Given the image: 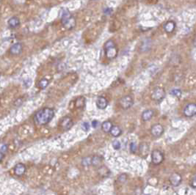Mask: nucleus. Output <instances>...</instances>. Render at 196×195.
<instances>
[{"instance_id": "obj_2", "label": "nucleus", "mask_w": 196, "mask_h": 195, "mask_svg": "<svg viewBox=\"0 0 196 195\" xmlns=\"http://www.w3.org/2000/svg\"><path fill=\"white\" fill-rule=\"evenodd\" d=\"M61 23L66 30H73L77 24L75 18L72 16L69 10L66 8L62 9L61 11Z\"/></svg>"}, {"instance_id": "obj_1", "label": "nucleus", "mask_w": 196, "mask_h": 195, "mask_svg": "<svg viewBox=\"0 0 196 195\" xmlns=\"http://www.w3.org/2000/svg\"><path fill=\"white\" fill-rule=\"evenodd\" d=\"M54 110L49 107L41 109L35 113L34 121L38 125H46L51 121L54 117Z\"/></svg>"}, {"instance_id": "obj_21", "label": "nucleus", "mask_w": 196, "mask_h": 195, "mask_svg": "<svg viewBox=\"0 0 196 195\" xmlns=\"http://www.w3.org/2000/svg\"><path fill=\"white\" fill-rule=\"evenodd\" d=\"M112 122L109 121V120H107V121H104L101 125V129L104 131V133H109L111 128L112 127Z\"/></svg>"}, {"instance_id": "obj_28", "label": "nucleus", "mask_w": 196, "mask_h": 195, "mask_svg": "<svg viewBox=\"0 0 196 195\" xmlns=\"http://www.w3.org/2000/svg\"><path fill=\"white\" fill-rule=\"evenodd\" d=\"M137 150V147L135 142H132L130 144V150L132 153H136Z\"/></svg>"}, {"instance_id": "obj_6", "label": "nucleus", "mask_w": 196, "mask_h": 195, "mask_svg": "<svg viewBox=\"0 0 196 195\" xmlns=\"http://www.w3.org/2000/svg\"><path fill=\"white\" fill-rule=\"evenodd\" d=\"M119 103L121 108L124 109H129L133 106L134 99L129 95H127V96H125L121 98Z\"/></svg>"}, {"instance_id": "obj_24", "label": "nucleus", "mask_w": 196, "mask_h": 195, "mask_svg": "<svg viewBox=\"0 0 196 195\" xmlns=\"http://www.w3.org/2000/svg\"><path fill=\"white\" fill-rule=\"evenodd\" d=\"M48 84H49V81H48L47 78H41V79L38 82V87L40 89L43 90V89L46 88V87H48Z\"/></svg>"}, {"instance_id": "obj_34", "label": "nucleus", "mask_w": 196, "mask_h": 195, "mask_svg": "<svg viewBox=\"0 0 196 195\" xmlns=\"http://www.w3.org/2000/svg\"><path fill=\"white\" fill-rule=\"evenodd\" d=\"M97 125H98V121H96V120H93V121L92 122V126L93 127V128H96Z\"/></svg>"}, {"instance_id": "obj_16", "label": "nucleus", "mask_w": 196, "mask_h": 195, "mask_svg": "<svg viewBox=\"0 0 196 195\" xmlns=\"http://www.w3.org/2000/svg\"><path fill=\"white\" fill-rule=\"evenodd\" d=\"M21 22L20 19L16 16H13V17L10 18L7 21V25H8L9 28L10 29H16L18 27L20 26Z\"/></svg>"}, {"instance_id": "obj_7", "label": "nucleus", "mask_w": 196, "mask_h": 195, "mask_svg": "<svg viewBox=\"0 0 196 195\" xmlns=\"http://www.w3.org/2000/svg\"><path fill=\"white\" fill-rule=\"evenodd\" d=\"M73 124L74 123H73V120L71 117H68V116H65L60 120V127L63 131H67L72 128Z\"/></svg>"}, {"instance_id": "obj_36", "label": "nucleus", "mask_w": 196, "mask_h": 195, "mask_svg": "<svg viewBox=\"0 0 196 195\" xmlns=\"http://www.w3.org/2000/svg\"><path fill=\"white\" fill-rule=\"evenodd\" d=\"M0 76H1V73H0Z\"/></svg>"}, {"instance_id": "obj_12", "label": "nucleus", "mask_w": 196, "mask_h": 195, "mask_svg": "<svg viewBox=\"0 0 196 195\" xmlns=\"http://www.w3.org/2000/svg\"><path fill=\"white\" fill-rule=\"evenodd\" d=\"M176 28V24L174 21L170 20L165 22L163 24V29L165 32L168 34H171L175 31Z\"/></svg>"}, {"instance_id": "obj_35", "label": "nucleus", "mask_w": 196, "mask_h": 195, "mask_svg": "<svg viewBox=\"0 0 196 195\" xmlns=\"http://www.w3.org/2000/svg\"><path fill=\"white\" fill-rule=\"evenodd\" d=\"M145 195H150V194H145Z\"/></svg>"}, {"instance_id": "obj_17", "label": "nucleus", "mask_w": 196, "mask_h": 195, "mask_svg": "<svg viewBox=\"0 0 196 195\" xmlns=\"http://www.w3.org/2000/svg\"><path fill=\"white\" fill-rule=\"evenodd\" d=\"M153 115H154V111H153V110L147 109L145 110V111L142 113V116H141V117H142V120H143V121L146 122L151 120V119L153 117Z\"/></svg>"}, {"instance_id": "obj_10", "label": "nucleus", "mask_w": 196, "mask_h": 195, "mask_svg": "<svg viewBox=\"0 0 196 195\" xmlns=\"http://www.w3.org/2000/svg\"><path fill=\"white\" fill-rule=\"evenodd\" d=\"M169 181L170 183H171L173 186H179L182 181V175L179 173H178V172H174V173H173L172 175L170 176Z\"/></svg>"}, {"instance_id": "obj_32", "label": "nucleus", "mask_w": 196, "mask_h": 195, "mask_svg": "<svg viewBox=\"0 0 196 195\" xmlns=\"http://www.w3.org/2000/svg\"><path fill=\"white\" fill-rule=\"evenodd\" d=\"M7 145H3L2 147H1V148L0 150H1V151L2 153H5L6 151H7Z\"/></svg>"}, {"instance_id": "obj_25", "label": "nucleus", "mask_w": 196, "mask_h": 195, "mask_svg": "<svg viewBox=\"0 0 196 195\" xmlns=\"http://www.w3.org/2000/svg\"><path fill=\"white\" fill-rule=\"evenodd\" d=\"M170 94H171V96H175V97L180 98L181 96H182V92L180 89L175 88V89H173V90H171V91H170Z\"/></svg>"}, {"instance_id": "obj_33", "label": "nucleus", "mask_w": 196, "mask_h": 195, "mask_svg": "<svg viewBox=\"0 0 196 195\" xmlns=\"http://www.w3.org/2000/svg\"><path fill=\"white\" fill-rule=\"evenodd\" d=\"M4 157V153L1 152V150H0V162H1V161L3 160Z\"/></svg>"}, {"instance_id": "obj_26", "label": "nucleus", "mask_w": 196, "mask_h": 195, "mask_svg": "<svg viewBox=\"0 0 196 195\" xmlns=\"http://www.w3.org/2000/svg\"><path fill=\"white\" fill-rule=\"evenodd\" d=\"M32 83H33V81H32L31 78H27V79H25L24 81V86L26 87V88H29V87H30V86L32 85Z\"/></svg>"}, {"instance_id": "obj_20", "label": "nucleus", "mask_w": 196, "mask_h": 195, "mask_svg": "<svg viewBox=\"0 0 196 195\" xmlns=\"http://www.w3.org/2000/svg\"><path fill=\"white\" fill-rule=\"evenodd\" d=\"M98 172L101 177H107L110 174L109 170L106 166L102 165L98 168Z\"/></svg>"}, {"instance_id": "obj_5", "label": "nucleus", "mask_w": 196, "mask_h": 195, "mask_svg": "<svg viewBox=\"0 0 196 195\" xmlns=\"http://www.w3.org/2000/svg\"><path fill=\"white\" fill-rule=\"evenodd\" d=\"M164 158H165V156H164L163 153L159 150H154L151 153V161L154 165H159L161 163H162Z\"/></svg>"}, {"instance_id": "obj_22", "label": "nucleus", "mask_w": 196, "mask_h": 195, "mask_svg": "<svg viewBox=\"0 0 196 195\" xmlns=\"http://www.w3.org/2000/svg\"><path fill=\"white\" fill-rule=\"evenodd\" d=\"M85 106V98L84 97H80L75 101V106L77 109L83 108Z\"/></svg>"}, {"instance_id": "obj_9", "label": "nucleus", "mask_w": 196, "mask_h": 195, "mask_svg": "<svg viewBox=\"0 0 196 195\" xmlns=\"http://www.w3.org/2000/svg\"><path fill=\"white\" fill-rule=\"evenodd\" d=\"M164 127L161 124H155L153 125L151 128V134L153 137H159L163 134Z\"/></svg>"}, {"instance_id": "obj_18", "label": "nucleus", "mask_w": 196, "mask_h": 195, "mask_svg": "<svg viewBox=\"0 0 196 195\" xmlns=\"http://www.w3.org/2000/svg\"><path fill=\"white\" fill-rule=\"evenodd\" d=\"M103 161H104V160H103L102 156H100V155H93V156H92V165L93 167L98 168L101 166H102Z\"/></svg>"}, {"instance_id": "obj_4", "label": "nucleus", "mask_w": 196, "mask_h": 195, "mask_svg": "<svg viewBox=\"0 0 196 195\" xmlns=\"http://www.w3.org/2000/svg\"><path fill=\"white\" fill-rule=\"evenodd\" d=\"M166 96V92L162 87H157L153 90L151 93V99L156 102H161Z\"/></svg>"}, {"instance_id": "obj_11", "label": "nucleus", "mask_w": 196, "mask_h": 195, "mask_svg": "<svg viewBox=\"0 0 196 195\" xmlns=\"http://www.w3.org/2000/svg\"><path fill=\"white\" fill-rule=\"evenodd\" d=\"M23 51V45L22 43L17 42L14 44L12 45V46L10 49V54L13 56L20 55Z\"/></svg>"}, {"instance_id": "obj_14", "label": "nucleus", "mask_w": 196, "mask_h": 195, "mask_svg": "<svg viewBox=\"0 0 196 195\" xmlns=\"http://www.w3.org/2000/svg\"><path fill=\"white\" fill-rule=\"evenodd\" d=\"M95 104H96L97 108L99 109H105L108 106V101L106 98L103 97V96H99L96 99Z\"/></svg>"}, {"instance_id": "obj_8", "label": "nucleus", "mask_w": 196, "mask_h": 195, "mask_svg": "<svg viewBox=\"0 0 196 195\" xmlns=\"http://www.w3.org/2000/svg\"><path fill=\"white\" fill-rule=\"evenodd\" d=\"M184 114L187 117H192L196 114V105L194 103L188 104L184 109Z\"/></svg>"}, {"instance_id": "obj_27", "label": "nucleus", "mask_w": 196, "mask_h": 195, "mask_svg": "<svg viewBox=\"0 0 196 195\" xmlns=\"http://www.w3.org/2000/svg\"><path fill=\"white\" fill-rule=\"evenodd\" d=\"M189 186H190L192 189H194L196 188V175H194L193 177L192 178V179L190 180Z\"/></svg>"}, {"instance_id": "obj_19", "label": "nucleus", "mask_w": 196, "mask_h": 195, "mask_svg": "<svg viewBox=\"0 0 196 195\" xmlns=\"http://www.w3.org/2000/svg\"><path fill=\"white\" fill-rule=\"evenodd\" d=\"M109 133H110L111 135H112V137H119L120 135H121V134H122V131H121V128H120L118 126H117V125H112Z\"/></svg>"}, {"instance_id": "obj_13", "label": "nucleus", "mask_w": 196, "mask_h": 195, "mask_svg": "<svg viewBox=\"0 0 196 195\" xmlns=\"http://www.w3.org/2000/svg\"><path fill=\"white\" fill-rule=\"evenodd\" d=\"M139 153L140 155L143 158H146L149 153L150 147L149 145L146 142H141L139 145Z\"/></svg>"}, {"instance_id": "obj_23", "label": "nucleus", "mask_w": 196, "mask_h": 195, "mask_svg": "<svg viewBox=\"0 0 196 195\" xmlns=\"http://www.w3.org/2000/svg\"><path fill=\"white\" fill-rule=\"evenodd\" d=\"M82 165L85 167L92 165V156H86L83 158L82 160Z\"/></svg>"}, {"instance_id": "obj_31", "label": "nucleus", "mask_w": 196, "mask_h": 195, "mask_svg": "<svg viewBox=\"0 0 196 195\" xmlns=\"http://www.w3.org/2000/svg\"><path fill=\"white\" fill-rule=\"evenodd\" d=\"M104 13H105V14H107V15L111 14V13H112V9L109 8V7H107V8H106L105 10H104Z\"/></svg>"}, {"instance_id": "obj_29", "label": "nucleus", "mask_w": 196, "mask_h": 195, "mask_svg": "<svg viewBox=\"0 0 196 195\" xmlns=\"http://www.w3.org/2000/svg\"><path fill=\"white\" fill-rule=\"evenodd\" d=\"M90 127V125L89 122H85L82 124V129L85 131H89Z\"/></svg>"}, {"instance_id": "obj_30", "label": "nucleus", "mask_w": 196, "mask_h": 195, "mask_svg": "<svg viewBox=\"0 0 196 195\" xmlns=\"http://www.w3.org/2000/svg\"><path fill=\"white\" fill-rule=\"evenodd\" d=\"M112 147H113V148L115 150H119L121 147V144L119 141L115 140V141H114L113 142H112Z\"/></svg>"}, {"instance_id": "obj_3", "label": "nucleus", "mask_w": 196, "mask_h": 195, "mask_svg": "<svg viewBox=\"0 0 196 195\" xmlns=\"http://www.w3.org/2000/svg\"><path fill=\"white\" fill-rule=\"evenodd\" d=\"M104 51L106 57L109 60L116 58L118 54V49L116 43L112 40H109L104 43Z\"/></svg>"}, {"instance_id": "obj_15", "label": "nucleus", "mask_w": 196, "mask_h": 195, "mask_svg": "<svg viewBox=\"0 0 196 195\" xmlns=\"http://www.w3.org/2000/svg\"><path fill=\"white\" fill-rule=\"evenodd\" d=\"M26 170H27V169H26V166L24 165V164L19 163V164H17L14 167L13 172H14V174L16 176L21 177L24 175V173L26 172Z\"/></svg>"}]
</instances>
